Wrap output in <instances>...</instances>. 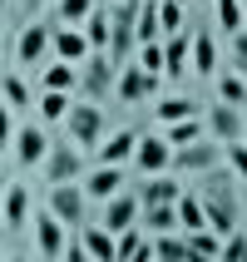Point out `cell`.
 <instances>
[{
	"instance_id": "obj_4",
	"label": "cell",
	"mask_w": 247,
	"mask_h": 262,
	"mask_svg": "<svg viewBox=\"0 0 247 262\" xmlns=\"http://www.w3.org/2000/svg\"><path fill=\"white\" fill-rule=\"evenodd\" d=\"M40 168H44V183H74V178L89 173V163H84V154H79L74 139H55Z\"/></svg>"
},
{
	"instance_id": "obj_27",
	"label": "cell",
	"mask_w": 247,
	"mask_h": 262,
	"mask_svg": "<svg viewBox=\"0 0 247 262\" xmlns=\"http://www.w3.org/2000/svg\"><path fill=\"white\" fill-rule=\"evenodd\" d=\"M163 134H168L173 148H183V144H193V139H203L208 124H203V114H193V119H178V124H163Z\"/></svg>"
},
{
	"instance_id": "obj_47",
	"label": "cell",
	"mask_w": 247,
	"mask_h": 262,
	"mask_svg": "<svg viewBox=\"0 0 247 262\" xmlns=\"http://www.w3.org/2000/svg\"><path fill=\"white\" fill-rule=\"evenodd\" d=\"M242 25H247V0H242Z\"/></svg>"
},
{
	"instance_id": "obj_5",
	"label": "cell",
	"mask_w": 247,
	"mask_h": 262,
	"mask_svg": "<svg viewBox=\"0 0 247 262\" xmlns=\"http://www.w3.org/2000/svg\"><path fill=\"white\" fill-rule=\"evenodd\" d=\"M218 159H222V144L213 139V134H203V139H193V144L173 148V173L198 178V173H208V168H218Z\"/></svg>"
},
{
	"instance_id": "obj_48",
	"label": "cell",
	"mask_w": 247,
	"mask_h": 262,
	"mask_svg": "<svg viewBox=\"0 0 247 262\" xmlns=\"http://www.w3.org/2000/svg\"><path fill=\"white\" fill-rule=\"evenodd\" d=\"M5 5H10V0H0V15H5Z\"/></svg>"
},
{
	"instance_id": "obj_24",
	"label": "cell",
	"mask_w": 247,
	"mask_h": 262,
	"mask_svg": "<svg viewBox=\"0 0 247 262\" xmlns=\"http://www.w3.org/2000/svg\"><path fill=\"white\" fill-rule=\"evenodd\" d=\"M193 70L203 74H218V45H213V30H198L193 35Z\"/></svg>"
},
{
	"instance_id": "obj_17",
	"label": "cell",
	"mask_w": 247,
	"mask_h": 262,
	"mask_svg": "<svg viewBox=\"0 0 247 262\" xmlns=\"http://www.w3.org/2000/svg\"><path fill=\"white\" fill-rule=\"evenodd\" d=\"M183 198V183H178L168 168L163 173H144V183H139V203H178Z\"/></svg>"
},
{
	"instance_id": "obj_9",
	"label": "cell",
	"mask_w": 247,
	"mask_h": 262,
	"mask_svg": "<svg viewBox=\"0 0 247 262\" xmlns=\"http://www.w3.org/2000/svg\"><path fill=\"white\" fill-rule=\"evenodd\" d=\"M50 40H55V25H50V20H30V25L15 35V64H44Z\"/></svg>"
},
{
	"instance_id": "obj_31",
	"label": "cell",
	"mask_w": 247,
	"mask_h": 262,
	"mask_svg": "<svg viewBox=\"0 0 247 262\" xmlns=\"http://www.w3.org/2000/svg\"><path fill=\"white\" fill-rule=\"evenodd\" d=\"M79 30L89 35V50H109V10H99V5H94V10H89V20H84Z\"/></svg>"
},
{
	"instance_id": "obj_22",
	"label": "cell",
	"mask_w": 247,
	"mask_h": 262,
	"mask_svg": "<svg viewBox=\"0 0 247 262\" xmlns=\"http://www.w3.org/2000/svg\"><path fill=\"white\" fill-rule=\"evenodd\" d=\"M193 114H203V104L188 99V94H168V99L153 104V119L159 124H178V119H193Z\"/></svg>"
},
{
	"instance_id": "obj_11",
	"label": "cell",
	"mask_w": 247,
	"mask_h": 262,
	"mask_svg": "<svg viewBox=\"0 0 247 262\" xmlns=\"http://www.w3.org/2000/svg\"><path fill=\"white\" fill-rule=\"evenodd\" d=\"M203 124H208V134H213L218 144H233V139H242V134H247V114L237 109V104H228V99L208 104Z\"/></svg>"
},
{
	"instance_id": "obj_50",
	"label": "cell",
	"mask_w": 247,
	"mask_h": 262,
	"mask_svg": "<svg viewBox=\"0 0 247 262\" xmlns=\"http://www.w3.org/2000/svg\"><path fill=\"white\" fill-rule=\"evenodd\" d=\"M183 5H188V0H183Z\"/></svg>"
},
{
	"instance_id": "obj_10",
	"label": "cell",
	"mask_w": 247,
	"mask_h": 262,
	"mask_svg": "<svg viewBox=\"0 0 247 262\" xmlns=\"http://www.w3.org/2000/svg\"><path fill=\"white\" fill-rule=\"evenodd\" d=\"M50 134H44V124H20L15 129V139H10V148H15V163L20 168H40L44 163V154H50Z\"/></svg>"
},
{
	"instance_id": "obj_18",
	"label": "cell",
	"mask_w": 247,
	"mask_h": 262,
	"mask_svg": "<svg viewBox=\"0 0 247 262\" xmlns=\"http://www.w3.org/2000/svg\"><path fill=\"white\" fill-rule=\"evenodd\" d=\"M79 237H84L89 257H99V262H114L119 257V233H114V228H104V223H84Z\"/></svg>"
},
{
	"instance_id": "obj_14",
	"label": "cell",
	"mask_w": 247,
	"mask_h": 262,
	"mask_svg": "<svg viewBox=\"0 0 247 262\" xmlns=\"http://www.w3.org/2000/svg\"><path fill=\"white\" fill-rule=\"evenodd\" d=\"M139 193L129 188V183H124V188L114 193V198H104V213H99V223L104 228H114V233H124V228H129V223H139Z\"/></svg>"
},
{
	"instance_id": "obj_37",
	"label": "cell",
	"mask_w": 247,
	"mask_h": 262,
	"mask_svg": "<svg viewBox=\"0 0 247 262\" xmlns=\"http://www.w3.org/2000/svg\"><path fill=\"white\" fill-rule=\"evenodd\" d=\"M89 10H94V0H59V25H84Z\"/></svg>"
},
{
	"instance_id": "obj_15",
	"label": "cell",
	"mask_w": 247,
	"mask_h": 262,
	"mask_svg": "<svg viewBox=\"0 0 247 262\" xmlns=\"http://www.w3.org/2000/svg\"><path fill=\"white\" fill-rule=\"evenodd\" d=\"M30 218H35V203H30V188L10 178V188H5V208H0V223H5L10 233H25V228H30Z\"/></svg>"
},
{
	"instance_id": "obj_26",
	"label": "cell",
	"mask_w": 247,
	"mask_h": 262,
	"mask_svg": "<svg viewBox=\"0 0 247 262\" xmlns=\"http://www.w3.org/2000/svg\"><path fill=\"white\" fill-rule=\"evenodd\" d=\"M119 257H153V237H144L139 233V223H129V228H124V233H119Z\"/></svg>"
},
{
	"instance_id": "obj_43",
	"label": "cell",
	"mask_w": 247,
	"mask_h": 262,
	"mask_svg": "<svg viewBox=\"0 0 247 262\" xmlns=\"http://www.w3.org/2000/svg\"><path fill=\"white\" fill-rule=\"evenodd\" d=\"M64 257H70V262H84V257H89L84 237H70V243H64Z\"/></svg>"
},
{
	"instance_id": "obj_19",
	"label": "cell",
	"mask_w": 247,
	"mask_h": 262,
	"mask_svg": "<svg viewBox=\"0 0 247 262\" xmlns=\"http://www.w3.org/2000/svg\"><path fill=\"white\" fill-rule=\"evenodd\" d=\"M139 228L144 233H183V223H178V203H144L139 208Z\"/></svg>"
},
{
	"instance_id": "obj_36",
	"label": "cell",
	"mask_w": 247,
	"mask_h": 262,
	"mask_svg": "<svg viewBox=\"0 0 247 262\" xmlns=\"http://www.w3.org/2000/svg\"><path fill=\"white\" fill-rule=\"evenodd\" d=\"M159 25H163V40L188 25V20H183V0H159Z\"/></svg>"
},
{
	"instance_id": "obj_16",
	"label": "cell",
	"mask_w": 247,
	"mask_h": 262,
	"mask_svg": "<svg viewBox=\"0 0 247 262\" xmlns=\"http://www.w3.org/2000/svg\"><path fill=\"white\" fill-rule=\"evenodd\" d=\"M188 70H193V35L178 30V35L163 40V74H168V79H183Z\"/></svg>"
},
{
	"instance_id": "obj_44",
	"label": "cell",
	"mask_w": 247,
	"mask_h": 262,
	"mask_svg": "<svg viewBox=\"0 0 247 262\" xmlns=\"http://www.w3.org/2000/svg\"><path fill=\"white\" fill-rule=\"evenodd\" d=\"M40 5H44V0H20V10H25L30 20H35V15H40Z\"/></svg>"
},
{
	"instance_id": "obj_2",
	"label": "cell",
	"mask_w": 247,
	"mask_h": 262,
	"mask_svg": "<svg viewBox=\"0 0 247 262\" xmlns=\"http://www.w3.org/2000/svg\"><path fill=\"white\" fill-rule=\"evenodd\" d=\"M44 208H50L64 228H84V223H89V193H84L79 178H74V183H50Z\"/></svg>"
},
{
	"instance_id": "obj_29",
	"label": "cell",
	"mask_w": 247,
	"mask_h": 262,
	"mask_svg": "<svg viewBox=\"0 0 247 262\" xmlns=\"http://www.w3.org/2000/svg\"><path fill=\"white\" fill-rule=\"evenodd\" d=\"M178 223H183V233H193V228H208L203 198H198V193H188V188H183V198H178Z\"/></svg>"
},
{
	"instance_id": "obj_20",
	"label": "cell",
	"mask_w": 247,
	"mask_h": 262,
	"mask_svg": "<svg viewBox=\"0 0 247 262\" xmlns=\"http://www.w3.org/2000/svg\"><path fill=\"white\" fill-rule=\"evenodd\" d=\"M50 50H55L59 59H70V64H79V59L89 55V35H84L79 25H59L55 40H50Z\"/></svg>"
},
{
	"instance_id": "obj_42",
	"label": "cell",
	"mask_w": 247,
	"mask_h": 262,
	"mask_svg": "<svg viewBox=\"0 0 247 262\" xmlns=\"http://www.w3.org/2000/svg\"><path fill=\"white\" fill-rule=\"evenodd\" d=\"M10 139H15V109H10V104H0V154L10 148Z\"/></svg>"
},
{
	"instance_id": "obj_33",
	"label": "cell",
	"mask_w": 247,
	"mask_h": 262,
	"mask_svg": "<svg viewBox=\"0 0 247 262\" xmlns=\"http://www.w3.org/2000/svg\"><path fill=\"white\" fill-rule=\"evenodd\" d=\"M153 257H193L188 233L178 237V228H173V233H153Z\"/></svg>"
},
{
	"instance_id": "obj_25",
	"label": "cell",
	"mask_w": 247,
	"mask_h": 262,
	"mask_svg": "<svg viewBox=\"0 0 247 262\" xmlns=\"http://www.w3.org/2000/svg\"><path fill=\"white\" fill-rule=\"evenodd\" d=\"M70 89H40V104H35V109H40V119L44 124H59V119L70 114Z\"/></svg>"
},
{
	"instance_id": "obj_1",
	"label": "cell",
	"mask_w": 247,
	"mask_h": 262,
	"mask_svg": "<svg viewBox=\"0 0 247 262\" xmlns=\"http://www.w3.org/2000/svg\"><path fill=\"white\" fill-rule=\"evenodd\" d=\"M139 5L144 0H114L109 5V59L129 64L139 50Z\"/></svg>"
},
{
	"instance_id": "obj_8",
	"label": "cell",
	"mask_w": 247,
	"mask_h": 262,
	"mask_svg": "<svg viewBox=\"0 0 247 262\" xmlns=\"http://www.w3.org/2000/svg\"><path fill=\"white\" fill-rule=\"evenodd\" d=\"M64 129H70L74 144H99V134H104V109H99V99H79V104H70Z\"/></svg>"
},
{
	"instance_id": "obj_39",
	"label": "cell",
	"mask_w": 247,
	"mask_h": 262,
	"mask_svg": "<svg viewBox=\"0 0 247 262\" xmlns=\"http://www.w3.org/2000/svg\"><path fill=\"white\" fill-rule=\"evenodd\" d=\"M222 257H228V262H242V257H247V223L222 237Z\"/></svg>"
},
{
	"instance_id": "obj_28",
	"label": "cell",
	"mask_w": 247,
	"mask_h": 262,
	"mask_svg": "<svg viewBox=\"0 0 247 262\" xmlns=\"http://www.w3.org/2000/svg\"><path fill=\"white\" fill-rule=\"evenodd\" d=\"M218 94H222L228 104H237V109H247V79L233 70V64H228V70H218Z\"/></svg>"
},
{
	"instance_id": "obj_6",
	"label": "cell",
	"mask_w": 247,
	"mask_h": 262,
	"mask_svg": "<svg viewBox=\"0 0 247 262\" xmlns=\"http://www.w3.org/2000/svg\"><path fill=\"white\" fill-rule=\"evenodd\" d=\"M159 79H163V74H148L139 59H129V64H119L114 94H119L124 104H144V99H153V94H159Z\"/></svg>"
},
{
	"instance_id": "obj_30",
	"label": "cell",
	"mask_w": 247,
	"mask_h": 262,
	"mask_svg": "<svg viewBox=\"0 0 247 262\" xmlns=\"http://www.w3.org/2000/svg\"><path fill=\"white\" fill-rule=\"evenodd\" d=\"M0 99L20 114V109H30V84L20 79V74H0Z\"/></svg>"
},
{
	"instance_id": "obj_49",
	"label": "cell",
	"mask_w": 247,
	"mask_h": 262,
	"mask_svg": "<svg viewBox=\"0 0 247 262\" xmlns=\"http://www.w3.org/2000/svg\"><path fill=\"white\" fill-rule=\"evenodd\" d=\"M242 223H247V203H242Z\"/></svg>"
},
{
	"instance_id": "obj_13",
	"label": "cell",
	"mask_w": 247,
	"mask_h": 262,
	"mask_svg": "<svg viewBox=\"0 0 247 262\" xmlns=\"http://www.w3.org/2000/svg\"><path fill=\"white\" fill-rule=\"evenodd\" d=\"M124 183H129L124 163H94V168L84 173V193H89V203H104V198H114Z\"/></svg>"
},
{
	"instance_id": "obj_45",
	"label": "cell",
	"mask_w": 247,
	"mask_h": 262,
	"mask_svg": "<svg viewBox=\"0 0 247 262\" xmlns=\"http://www.w3.org/2000/svg\"><path fill=\"white\" fill-rule=\"evenodd\" d=\"M5 188H10V178L0 173V208H5Z\"/></svg>"
},
{
	"instance_id": "obj_38",
	"label": "cell",
	"mask_w": 247,
	"mask_h": 262,
	"mask_svg": "<svg viewBox=\"0 0 247 262\" xmlns=\"http://www.w3.org/2000/svg\"><path fill=\"white\" fill-rule=\"evenodd\" d=\"M139 64H144L148 74H163V40H148V45H139Z\"/></svg>"
},
{
	"instance_id": "obj_46",
	"label": "cell",
	"mask_w": 247,
	"mask_h": 262,
	"mask_svg": "<svg viewBox=\"0 0 247 262\" xmlns=\"http://www.w3.org/2000/svg\"><path fill=\"white\" fill-rule=\"evenodd\" d=\"M0 55H5V30H0Z\"/></svg>"
},
{
	"instance_id": "obj_21",
	"label": "cell",
	"mask_w": 247,
	"mask_h": 262,
	"mask_svg": "<svg viewBox=\"0 0 247 262\" xmlns=\"http://www.w3.org/2000/svg\"><path fill=\"white\" fill-rule=\"evenodd\" d=\"M133 148H139V129H119L99 144V163H129Z\"/></svg>"
},
{
	"instance_id": "obj_41",
	"label": "cell",
	"mask_w": 247,
	"mask_h": 262,
	"mask_svg": "<svg viewBox=\"0 0 247 262\" xmlns=\"http://www.w3.org/2000/svg\"><path fill=\"white\" fill-rule=\"evenodd\" d=\"M228 40H233V45H228V59H233V70L247 79V25L237 30V35H228Z\"/></svg>"
},
{
	"instance_id": "obj_12",
	"label": "cell",
	"mask_w": 247,
	"mask_h": 262,
	"mask_svg": "<svg viewBox=\"0 0 247 262\" xmlns=\"http://www.w3.org/2000/svg\"><path fill=\"white\" fill-rule=\"evenodd\" d=\"M133 168H139V173H163V168H173V144H168V134H139Z\"/></svg>"
},
{
	"instance_id": "obj_35",
	"label": "cell",
	"mask_w": 247,
	"mask_h": 262,
	"mask_svg": "<svg viewBox=\"0 0 247 262\" xmlns=\"http://www.w3.org/2000/svg\"><path fill=\"white\" fill-rule=\"evenodd\" d=\"M213 15H218L222 35H237L242 30V0H213Z\"/></svg>"
},
{
	"instance_id": "obj_3",
	"label": "cell",
	"mask_w": 247,
	"mask_h": 262,
	"mask_svg": "<svg viewBox=\"0 0 247 262\" xmlns=\"http://www.w3.org/2000/svg\"><path fill=\"white\" fill-rule=\"evenodd\" d=\"M114 79H119V64L109 59V50H89L79 59V89H84V99H109Z\"/></svg>"
},
{
	"instance_id": "obj_40",
	"label": "cell",
	"mask_w": 247,
	"mask_h": 262,
	"mask_svg": "<svg viewBox=\"0 0 247 262\" xmlns=\"http://www.w3.org/2000/svg\"><path fill=\"white\" fill-rule=\"evenodd\" d=\"M222 159L233 168L237 178H247V139H233V144H222Z\"/></svg>"
},
{
	"instance_id": "obj_34",
	"label": "cell",
	"mask_w": 247,
	"mask_h": 262,
	"mask_svg": "<svg viewBox=\"0 0 247 262\" xmlns=\"http://www.w3.org/2000/svg\"><path fill=\"white\" fill-rule=\"evenodd\" d=\"M148 40H163V25H159V0H144L139 5V45Z\"/></svg>"
},
{
	"instance_id": "obj_32",
	"label": "cell",
	"mask_w": 247,
	"mask_h": 262,
	"mask_svg": "<svg viewBox=\"0 0 247 262\" xmlns=\"http://www.w3.org/2000/svg\"><path fill=\"white\" fill-rule=\"evenodd\" d=\"M188 248H193V257H222V233H213V228H193Z\"/></svg>"
},
{
	"instance_id": "obj_23",
	"label": "cell",
	"mask_w": 247,
	"mask_h": 262,
	"mask_svg": "<svg viewBox=\"0 0 247 262\" xmlns=\"http://www.w3.org/2000/svg\"><path fill=\"white\" fill-rule=\"evenodd\" d=\"M40 89H79V64H70V59H50V64H40Z\"/></svg>"
},
{
	"instance_id": "obj_51",
	"label": "cell",
	"mask_w": 247,
	"mask_h": 262,
	"mask_svg": "<svg viewBox=\"0 0 247 262\" xmlns=\"http://www.w3.org/2000/svg\"><path fill=\"white\" fill-rule=\"evenodd\" d=\"M242 139H247V134H242Z\"/></svg>"
},
{
	"instance_id": "obj_7",
	"label": "cell",
	"mask_w": 247,
	"mask_h": 262,
	"mask_svg": "<svg viewBox=\"0 0 247 262\" xmlns=\"http://www.w3.org/2000/svg\"><path fill=\"white\" fill-rule=\"evenodd\" d=\"M30 233H35V252H40V257H50V262H55V257H64L70 228H64V223H59L50 208H40V213L30 218Z\"/></svg>"
}]
</instances>
